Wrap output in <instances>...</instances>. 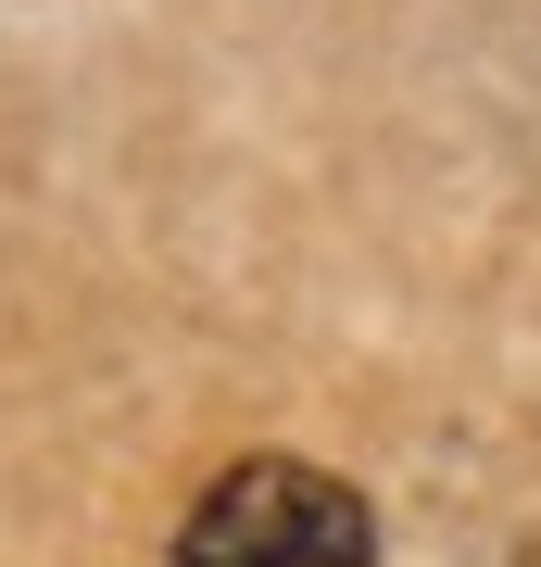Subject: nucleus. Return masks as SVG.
Here are the masks:
<instances>
[{
  "instance_id": "nucleus-1",
  "label": "nucleus",
  "mask_w": 541,
  "mask_h": 567,
  "mask_svg": "<svg viewBox=\"0 0 541 567\" xmlns=\"http://www.w3.org/2000/svg\"><path fill=\"white\" fill-rule=\"evenodd\" d=\"M177 567H378V517L353 480L302 454H240L177 529Z\"/></svg>"
}]
</instances>
